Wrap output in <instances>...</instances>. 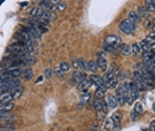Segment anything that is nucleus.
Masks as SVG:
<instances>
[{
    "label": "nucleus",
    "mask_w": 155,
    "mask_h": 131,
    "mask_svg": "<svg viewBox=\"0 0 155 131\" xmlns=\"http://www.w3.org/2000/svg\"><path fill=\"white\" fill-rule=\"evenodd\" d=\"M23 91H24V88H23V86H19L17 89H15V90L12 91V95H13V101H15V99H19V98L21 97V94H23Z\"/></svg>",
    "instance_id": "obj_25"
},
{
    "label": "nucleus",
    "mask_w": 155,
    "mask_h": 131,
    "mask_svg": "<svg viewBox=\"0 0 155 131\" xmlns=\"http://www.w3.org/2000/svg\"><path fill=\"white\" fill-rule=\"evenodd\" d=\"M118 82H119V77H114L109 83H106V85L109 86V88H113V89L115 88V89H117L118 86H119V83H118Z\"/></svg>",
    "instance_id": "obj_30"
},
{
    "label": "nucleus",
    "mask_w": 155,
    "mask_h": 131,
    "mask_svg": "<svg viewBox=\"0 0 155 131\" xmlns=\"http://www.w3.org/2000/svg\"><path fill=\"white\" fill-rule=\"evenodd\" d=\"M138 117H139V114H138L137 111L133 110V111H131V120H137V119H138Z\"/></svg>",
    "instance_id": "obj_40"
},
{
    "label": "nucleus",
    "mask_w": 155,
    "mask_h": 131,
    "mask_svg": "<svg viewBox=\"0 0 155 131\" xmlns=\"http://www.w3.org/2000/svg\"><path fill=\"white\" fill-rule=\"evenodd\" d=\"M154 6H155V0H154Z\"/></svg>",
    "instance_id": "obj_46"
},
{
    "label": "nucleus",
    "mask_w": 155,
    "mask_h": 131,
    "mask_svg": "<svg viewBox=\"0 0 155 131\" xmlns=\"http://www.w3.org/2000/svg\"><path fill=\"white\" fill-rule=\"evenodd\" d=\"M134 83H135V86H137L138 91H147V89H149L147 85L142 80H134Z\"/></svg>",
    "instance_id": "obj_20"
},
{
    "label": "nucleus",
    "mask_w": 155,
    "mask_h": 131,
    "mask_svg": "<svg viewBox=\"0 0 155 131\" xmlns=\"http://www.w3.org/2000/svg\"><path fill=\"white\" fill-rule=\"evenodd\" d=\"M25 29H27V32H28V33L33 37L34 40H37V39H40V37H41V33L39 32V29L36 28V27L29 25V27H25Z\"/></svg>",
    "instance_id": "obj_16"
},
{
    "label": "nucleus",
    "mask_w": 155,
    "mask_h": 131,
    "mask_svg": "<svg viewBox=\"0 0 155 131\" xmlns=\"http://www.w3.org/2000/svg\"><path fill=\"white\" fill-rule=\"evenodd\" d=\"M95 70H98L97 60H90V61H88V71H90L92 74H94Z\"/></svg>",
    "instance_id": "obj_19"
},
{
    "label": "nucleus",
    "mask_w": 155,
    "mask_h": 131,
    "mask_svg": "<svg viewBox=\"0 0 155 131\" xmlns=\"http://www.w3.org/2000/svg\"><path fill=\"white\" fill-rule=\"evenodd\" d=\"M103 127H105V130H114V120H113V118H107L105 120Z\"/></svg>",
    "instance_id": "obj_28"
},
{
    "label": "nucleus",
    "mask_w": 155,
    "mask_h": 131,
    "mask_svg": "<svg viewBox=\"0 0 155 131\" xmlns=\"http://www.w3.org/2000/svg\"><path fill=\"white\" fill-rule=\"evenodd\" d=\"M129 94H130V103H135V101L138 99V95H139V91H138L134 81L130 82V93Z\"/></svg>",
    "instance_id": "obj_7"
},
{
    "label": "nucleus",
    "mask_w": 155,
    "mask_h": 131,
    "mask_svg": "<svg viewBox=\"0 0 155 131\" xmlns=\"http://www.w3.org/2000/svg\"><path fill=\"white\" fill-rule=\"evenodd\" d=\"M92 86H93V82L90 81V78H86L83 82H81L80 85H78V90H80L82 94H85V93H88V90H89Z\"/></svg>",
    "instance_id": "obj_10"
},
{
    "label": "nucleus",
    "mask_w": 155,
    "mask_h": 131,
    "mask_svg": "<svg viewBox=\"0 0 155 131\" xmlns=\"http://www.w3.org/2000/svg\"><path fill=\"white\" fill-rule=\"evenodd\" d=\"M142 81L147 85V88H154L155 86V80L149 76V73H142Z\"/></svg>",
    "instance_id": "obj_13"
},
{
    "label": "nucleus",
    "mask_w": 155,
    "mask_h": 131,
    "mask_svg": "<svg viewBox=\"0 0 155 131\" xmlns=\"http://www.w3.org/2000/svg\"><path fill=\"white\" fill-rule=\"evenodd\" d=\"M137 13L141 17H144V19H147V17H149V15H150V12L147 11L146 8H144V6H141V7H138Z\"/></svg>",
    "instance_id": "obj_22"
},
{
    "label": "nucleus",
    "mask_w": 155,
    "mask_h": 131,
    "mask_svg": "<svg viewBox=\"0 0 155 131\" xmlns=\"http://www.w3.org/2000/svg\"><path fill=\"white\" fill-rule=\"evenodd\" d=\"M144 8L149 12H155V6H154V0H147L144 3Z\"/></svg>",
    "instance_id": "obj_29"
},
{
    "label": "nucleus",
    "mask_w": 155,
    "mask_h": 131,
    "mask_svg": "<svg viewBox=\"0 0 155 131\" xmlns=\"http://www.w3.org/2000/svg\"><path fill=\"white\" fill-rule=\"evenodd\" d=\"M119 50H121V53H122V54H125V56H127V54L133 53L131 46H130V45H127V44H122V45L119 46Z\"/></svg>",
    "instance_id": "obj_23"
},
{
    "label": "nucleus",
    "mask_w": 155,
    "mask_h": 131,
    "mask_svg": "<svg viewBox=\"0 0 155 131\" xmlns=\"http://www.w3.org/2000/svg\"><path fill=\"white\" fill-rule=\"evenodd\" d=\"M103 50H105V52H114L115 49L113 48V46L107 45V44H103Z\"/></svg>",
    "instance_id": "obj_38"
},
{
    "label": "nucleus",
    "mask_w": 155,
    "mask_h": 131,
    "mask_svg": "<svg viewBox=\"0 0 155 131\" xmlns=\"http://www.w3.org/2000/svg\"><path fill=\"white\" fill-rule=\"evenodd\" d=\"M93 109H94L95 111H103V113H107L109 106H107L106 99L103 98V99H95L94 102H93Z\"/></svg>",
    "instance_id": "obj_5"
},
{
    "label": "nucleus",
    "mask_w": 155,
    "mask_h": 131,
    "mask_svg": "<svg viewBox=\"0 0 155 131\" xmlns=\"http://www.w3.org/2000/svg\"><path fill=\"white\" fill-rule=\"evenodd\" d=\"M93 131H98V130H97V128H94V130H93Z\"/></svg>",
    "instance_id": "obj_45"
},
{
    "label": "nucleus",
    "mask_w": 155,
    "mask_h": 131,
    "mask_svg": "<svg viewBox=\"0 0 155 131\" xmlns=\"http://www.w3.org/2000/svg\"><path fill=\"white\" fill-rule=\"evenodd\" d=\"M43 13H44V9H41L40 7H34V8L31 9L29 16H31L32 19H41V17H43Z\"/></svg>",
    "instance_id": "obj_14"
},
{
    "label": "nucleus",
    "mask_w": 155,
    "mask_h": 131,
    "mask_svg": "<svg viewBox=\"0 0 155 131\" xmlns=\"http://www.w3.org/2000/svg\"><path fill=\"white\" fill-rule=\"evenodd\" d=\"M78 65H80L81 71H88V61L85 58H82V57L78 58Z\"/></svg>",
    "instance_id": "obj_26"
},
{
    "label": "nucleus",
    "mask_w": 155,
    "mask_h": 131,
    "mask_svg": "<svg viewBox=\"0 0 155 131\" xmlns=\"http://www.w3.org/2000/svg\"><path fill=\"white\" fill-rule=\"evenodd\" d=\"M134 111H137V113H138L139 115H141V114H143V113H144V111H143V106H142L139 102L134 103Z\"/></svg>",
    "instance_id": "obj_33"
},
{
    "label": "nucleus",
    "mask_w": 155,
    "mask_h": 131,
    "mask_svg": "<svg viewBox=\"0 0 155 131\" xmlns=\"http://www.w3.org/2000/svg\"><path fill=\"white\" fill-rule=\"evenodd\" d=\"M28 1H23V3H20V7H23V8H24V7H27V6H28Z\"/></svg>",
    "instance_id": "obj_43"
},
{
    "label": "nucleus",
    "mask_w": 155,
    "mask_h": 131,
    "mask_svg": "<svg viewBox=\"0 0 155 131\" xmlns=\"http://www.w3.org/2000/svg\"><path fill=\"white\" fill-rule=\"evenodd\" d=\"M88 77V74L85 73V71H81V70H74L72 74V77H70V82L73 83V85H80L81 82H83V81L86 80Z\"/></svg>",
    "instance_id": "obj_3"
},
{
    "label": "nucleus",
    "mask_w": 155,
    "mask_h": 131,
    "mask_svg": "<svg viewBox=\"0 0 155 131\" xmlns=\"http://www.w3.org/2000/svg\"><path fill=\"white\" fill-rule=\"evenodd\" d=\"M127 19H129V20L131 21V23H134L135 25H137V24L139 23V21H141L142 17L139 16V15H138L137 12H133V11H131V12H129V15H127Z\"/></svg>",
    "instance_id": "obj_18"
},
{
    "label": "nucleus",
    "mask_w": 155,
    "mask_h": 131,
    "mask_svg": "<svg viewBox=\"0 0 155 131\" xmlns=\"http://www.w3.org/2000/svg\"><path fill=\"white\" fill-rule=\"evenodd\" d=\"M72 68L76 69V70H80V65H78V58H74L72 61Z\"/></svg>",
    "instance_id": "obj_36"
},
{
    "label": "nucleus",
    "mask_w": 155,
    "mask_h": 131,
    "mask_svg": "<svg viewBox=\"0 0 155 131\" xmlns=\"http://www.w3.org/2000/svg\"><path fill=\"white\" fill-rule=\"evenodd\" d=\"M6 71H8L12 77L17 78V80H19L20 77H23V68H21V66H12V68L7 69Z\"/></svg>",
    "instance_id": "obj_6"
},
{
    "label": "nucleus",
    "mask_w": 155,
    "mask_h": 131,
    "mask_svg": "<svg viewBox=\"0 0 155 131\" xmlns=\"http://www.w3.org/2000/svg\"><path fill=\"white\" fill-rule=\"evenodd\" d=\"M32 77H33V69H32V66H25V68H23L24 81H31Z\"/></svg>",
    "instance_id": "obj_15"
},
{
    "label": "nucleus",
    "mask_w": 155,
    "mask_h": 131,
    "mask_svg": "<svg viewBox=\"0 0 155 131\" xmlns=\"http://www.w3.org/2000/svg\"><path fill=\"white\" fill-rule=\"evenodd\" d=\"M43 81H44V76H40V77L36 80V83H40V82H43Z\"/></svg>",
    "instance_id": "obj_41"
},
{
    "label": "nucleus",
    "mask_w": 155,
    "mask_h": 131,
    "mask_svg": "<svg viewBox=\"0 0 155 131\" xmlns=\"http://www.w3.org/2000/svg\"><path fill=\"white\" fill-rule=\"evenodd\" d=\"M66 1H58L57 3V11H60V12H62V11H65L66 9Z\"/></svg>",
    "instance_id": "obj_34"
},
{
    "label": "nucleus",
    "mask_w": 155,
    "mask_h": 131,
    "mask_svg": "<svg viewBox=\"0 0 155 131\" xmlns=\"http://www.w3.org/2000/svg\"><path fill=\"white\" fill-rule=\"evenodd\" d=\"M105 44L113 46L115 50H119V46L122 45V41H121V37L119 36H115V34H110L105 39ZM114 50V52H115Z\"/></svg>",
    "instance_id": "obj_4"
},
{
    "label": "nucleus",
    "mask_w": 155,
    "mask_h": 131,
    "mask_svg": "<svg viewBox=\"0 0 155 131\" xmlns=\"http://www.w3.org/2000/svg\"><path fill=\"white\" fill-rule=\"evenodd\" d=\"M58 66H60V69L64 71V73H68V71L70 70V69H72V68H70V65H69V64L66 62V61H62V62H61Z\"/></svg>",
    "instance_id": "obj_31"
},
{
    "label": "nucleus",
    "mask_w": 155,
    "mask_h": 131,
    "mask_svg": "<svg viewBox=\"0 0 155 131\" xmlns=\"http://www.w3.org/2000/svg\"><path fill=\"white\" fill-rule=\"evenodd\" d=\"M13 101V95L12 93H3L1 94V103H8Z\"/></svg>",
    "instance_id": "obj_24"
},
{
    "label": "nucleus",
    "mask_w": 155,
    "mask_h": 131,
    "mask_svg": "<svg viewBox=\"0 0 155 131\" xmlns=\"http://www.w3.org/2000/svg\"><path fill=\"white\" fill-rule=\"evenodd\" d=\"M131 50H133V53H134V54H138V53H141V52H142L141 44H138V43L133 44V45H131Z\"/></svg>",
    "instance_id": "obj_32"
},
{
    "label": "nucleus",
    "mask_w": 155,
    "mask_h": 131,
    "mask_svg": "<svg viewBox=\"0 0 155 131\" xmlns=\"http://www.w3.org/2000/svg\"><path fill=\"white\" fill-rule=\"evenodd\" d=\"M36 28L39 29V32H40L41 34H43V33H46V32H48V28H46L45 25H43V24H40V25H37V27H36Z\"/></svg>",
    "instance_id": "obj_35"
},
{
    "label": "nucleus",
    "mask_w": 155,
    "mask_h": 131,
    "mask_svg": "<svg viewBox=\"0 0 155 131\" xmlns=\"http://www.w3.org/2000/svg\"><path fill=\"white\" fill-rule=\"evenodd\" d=\"M0 131H11V128H9V127H6V126H3Z\"/></svg>",
    "instance_id": "obj_42"
},
{
    "label": "nucleus",
    "mask_w": 155,
    "mask_h": 131,
    "mask_svg": "<svg viewBox=\"0 0 155 131\" xmlns=\"http://www.w3.org/2000/svg\"><path fill=\"white\" fill-rule=\"evenodd\" d=\"M89 78H90V81L93 82V88L97 90L98 88H101V86L103 85V80H102V77L101 76H98V74H90L89 76Z\"/></svg>",
    "instance_id": "obj_8"
},
{
    "label": "nucleus",
    "mask_w": 155,
    "mask_h": 131,
    "mask_svg": "<svg viewBox=\"0 0 155 131\" xmlns=\"http://www.w3.org/2000/svg\"><path fill=\"white\" fill-rule=\"evenodd\" d=\"M90 98H92V95H90L89 93H85V94H82V95H81V98H80V106L86 105V103L90 101Z\"/></svg>",
    "instance_id": "obj_27"
},
{
    "label": "nucleus",
    "mask_w": 155,
    "mask_h": 131,
    "mask_svg": "<svg viewBox=\"0 0 155 131\" xmlns=\"http://www.w3.org/2000/svg\"><path fill=\"white\" fill-rule=\"evenodd\" d=\"M107 89H109V86H107L106 83H103L101 88H98L97 90H95L94 97L97 98V99H103V98H105V94H106V91H107Z\"/></svg>",
    "instance_id": "obj_11"
},
{
    "label": "nucleus",
    "mask_w": 155,
    "mask_h": 131,
    "mask_svg": "<svg viewBox=\"0 0 155 131\" xmlns=\"http://www.w3.org/2000/svg\"><path fill=\"white\" fill-rule=\"evenodd\" d=\"M25 46H27V49H28L29 53L32 54L34 50H36V48H37V41H36V40H32V41H29V43H27Z\"/></svg>",
    "instance_id": "obj_21"
},
{
    "label": "nucleus",
    "mask_w": 155,
    "mask_h": 131,
    "mask_svg": "<svg viewBox=\"0 0 155 131\" xmlns=\"http://www.w3.org/2000/svg\"><path fill=\"white\" fill-rule=\"evenodd\" d=\"M106 102H107V106H109L110 110H114V109H117V106H119V103H118V98L115 94H110L109 97L106 98Z\"/></svg>",
    "instance_id": "obj_9"
},
{
    "label": "nucleus",
    "mask_w": 155,
    "mask_h": 131,
    "mask_svg": "<svg viewBox=\"0 0 155 131\" xmlns=\"http://www.w3.org/2000/svg\"><path fill=\"white\" fill-rule=\"evenodd\" d=\"M53 73H55L53 69H50V68L45 69V77H52V74H53Z\"/></svg>",
    "instance_id": "obj_39"
},
{
    "label": "nucleus",
    "mask_w": 155,
    "mask_h": 131,
    "mask_svg": "<svg viewBox=\"0 0 155 131\" xmlns=\"http://www.w3.org/2000/svg\"><path fill=\"white\" fill-rule=\"evenodd\" d=\"M149 37H150V39H151V40H154V41H155V32H152V33L150 34Z\"/></svg>",
    "instance_id": "obj_44"
},
{
    "label": "nucleus",
    "mask_w": 155,
    "mask_h": 131,
    "mask_svg": "<svg viewBox=\"0 0 155 131\" xmlns=\"http://www.w3.org/2000/svg\"><path fill=\"white\" fill-rule=\"evenodd\" d=\"M135 29H137V25H135L134 23H131L127 17H126V19H123V20L119 23V31L123 32V33L130 34V33H133Z\"/></svg>",
    "instance_id": "obj_2"
},
{
    "label": "nucleus",
    "mask_w": 155,
    "mask_h": 131,
    "mask_svg": "<svg viewBox=\"0 0 155 131\" xmlns=\"http://www.w3.org/2000/svg\"><path fill=\"white\" fill-rule=\"evenodd\" d=\"M12 109H13V102L1 103V105H0V114H8Z\"/></svg>",
    "instance_id": "obj_17"
},
{
    "label": "nucleus",
    "mask_w": 155,
    "mask_h": 131,
    "mask_svg": "<svg viewBox=\"0 0 155 131\" xmlns=\"http://www.w3.org/2000/svg\"><path fill=\"white\" fill-rule=\"evenodd\" d=\"M53 70H55V73L57 74L58 77H64V71H62V70H61V69H60V66H56V68L53 69Z\"/></svg>",
    "instance_id": "obj_37"
},
{
    "label": "nucleus",
    "mask_w": 155,
    "mask_h": 131,
    "mask_svg": "<svg viewBox=\"0 0 155 131\" xmlns=\"http://www.w3.org/2000/svg\"><path fill=\"white\" fill-rule=\"evenodd\" d=\"M19 86H21L20 83V80H17V78H13V80L8 81L6 83H1L0 85V91H1V94L3 93H12L15 89H17Z\"/></svg>",
    "instance_id": "obj_1"
},
{
    "label": "nucleus",
    "mask_w": 155,
    "mask_h": 131,
    "mask_svg": "<svg viewBox=\"0 0 155 131\" xmlns=\"http://www.w3.org/2000/svg\"><path fill=\"white\" fill-rule=\"evenodd\" d=\"M97 65H98V70L103 71V73H106L107 71V61L105 57H98L97 58Z\"/></svg>",
    "instance_id": "obj_12"
}]
</instances>
